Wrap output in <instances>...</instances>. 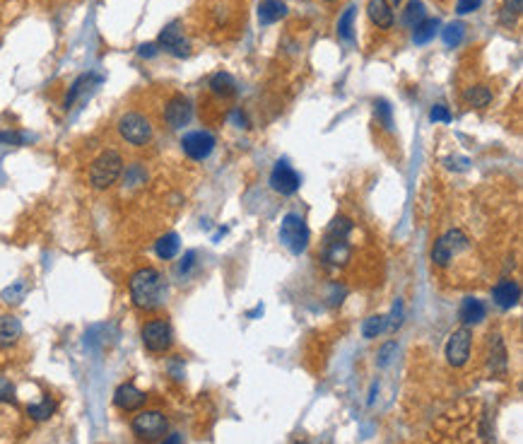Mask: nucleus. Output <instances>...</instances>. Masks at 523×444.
Here are the masks:
<instances>
[{
	"mask_svg": "<svg viewBox=\"0 0 523 444\" xmlns=\"http://www.w3.org/2000/svg\"><path fill=\"white\" fill-rule=\"evenodd\" d=\"M128 290H131V300L138 309H157L164 302V295H167V283H164L162 273L157 268H140L131 276V283H128Z\"/></svg>",
	"mask_w": 523,
	"mask_h": 444,
	"instance_id": "obj_1",
	"label": "nucleus"
},
{
	"mask_svg": "<svg viewBox=\"0 0 523 444\" xmlns=\"http://www.w3.org/2000/svg\"><path fill=\"white\" fill-rule=\"evenodd\" d=\"M123 172V157L116 153V150H107L92 162L90 167V184L94 189L104 191L109 186H114L119 181Z\"/></svg>",
	"mask_w": 523,
	"mask_h": 444,
	"instance_id": "obj_2",
	"label": "nucleus"
},
{
	"mask_svg": "<svg viewBox=\"0 0 523 444\" xmlns=\"http://www.w3.org/2000/svg\"><path fill=\"white\" fill-rule=\"evenodd\" d=\"M309 227L307 222H304L302 215L297 213H290L282 218V225H280V239L282 244H285L287 249L292 251V254H304L309 247Z\"/></svg>",
	"mask_w": 523,
	"mask_h": 444,
	"instance_id": "obj_3",
	"label": "nucleus"
},
{
	"mask_svg": "<svg viewBox=\"0 0 523 444\" xmlns=\"http://www.w3.org/2000/svg\"><path fill=\"white\" fill-rule=\"evenodd\" d=\"M119 133L126 143L135 145V148H143L152 138V124L138 111H128L119 119Z\"/></svg>",
	"mask_w": 523,
	"mask_h": 444,
	"instance_id": "obj_4",
	"label": "nucleus"
},
{
	"mask_svg": "<svg viewBox=\"0 0 523 444\" xmlns=\"http://www.w3.org/2000/svg\"><path fill=\"white\" fill-rule=\"evenodd\" d=\"M131 428H133L138 440L155 442V440H160L164 432H167L169 423H167V416H164L162 411H140L138 416L133 418Z\"/></svg>",
	"mask_w": 523,
	"mask_h": 444,
	"instance_id": "obj_5",
	"label": "nucleus"
},
{
	"mask_svg": "<svg viewBox=\"0 0 523 444\" xmlns=\"http://www.w3.org/2000/svg\"><path fill=\"white\" fill-rule=\"evenodd\" d=\"M468 249V237L461 230H451L444 237H439V242L432 249V261L437 266H449L461 251Z\"/></svg>",
	"mask_w": 523,
	"mask_h": 444,
	"instance_id": "obj_6",
	"label": "nucleus"
},
{
	"mask_svg": "<svg viewBox=\"0 0 523 444\" xmlns=\"http://www.w3.org/2000/svg\"><path fill=\"white\" fill-rule=\"evenodd\" d=\"M174 343V333L169 321L164 319H152L143 326V346L150 353H167Z\"/></svg>",
	"mask_w": 523,
	"mask_h": 444,
	"instance_id": "obj_7",
	"label": "nucleus"
},
{
	"mask_svg": "<svg viewBox=\"0 0 523 444\" xmlns=\"http://www.w3.org/2000/svg\"><path fill=\"white\" fill-rule=\"evenodd\" d=\"M470 346H473V336L470 331L463 326L451 333V338L446 341V360H449L451 367H463L470 358Z\"/></svg>",
	"mask_w": 523,
	"mask_h": 444,
	"instance_id": "obj_8",
	"label": "nucleus"
},
{
	"mask_svg": "<svg viewBox=\"0 0 523 444\" xmlns=\"http://www.w3.org/2000/svg\"><path fill=\"white\" fill-rule=\"evenodd\" d=\"M160 46L176 58H186L191 54V44H188V39L184 37V32H181L179 22H172V25H167L162 29Z\"/></svg>",
	"mask_w": 523,
	"mask_h": 444,
	"instance_id": "obj_9",
	"label": "nucleus"
},
{
	"mask_svg": "<svg viewBox=\"0 0 523 444\" xmlns=\"http://www.w3.org/2000/svg\"><path fill=\"white\" fill-rule=\"evenodd\" d=\"M181 148L184 153L191 157V160H205L215 148V138L210 136L208 131H193L186 133L184 140H181Z\"/></svg>",
	"mask_w": 523,
	"mask_h": 444,
	"instance_id": "obj_10",
	"label": "nucleus"
},
{
	"mask_svg": "<svg viewBox=\"0 0 523 444\" xmlns=\"http://www.w3.org/2000/svg\"><path fill=\"white\" fill-rule=\"evenodd\" d=\"M270 186L282 196H292L299 189V174L287 162H278L270 172Z\"/></svg>",
	"mask_w": 523,
	"mask_h": 444,
	"instance_id": "obj_11",
	"label": "nucleus"
},
{
	"mask_svg": "<svg viewBox=\"0 0 523 444\" xmlns=\"http://www.w3.org/2000/svg\"><path fill=\"white\" fill-rule=\"evenodd\" d=\"M193 116V107L191 102L184 95H176L167 102V109H164V119L172 128H184Z\"/></svg>",
	"mask_w": 523,
	"mask_h": 444,
	"instance_id": "obj_12",
	"label": "nucleus"
},
{
	"mask_svg": "<svg viewBox=\"0 0 523 444\" xmlns=\"http://www.w3.org/2000/svg\"><path fill=\"white\" fill-rule=\"evenodd\" d=\"M145 401H148V396H145L138 387H133V384H121L114 394V403L126 413H133V411H138V408H143Z\"/></svg>",
	"mask_w": 523,
	"mask_h": 444,
	"instance_id": "obj_13",
	"label": "nucleus"
},
{
	"mask_svg": "<svg viewBox=\"0 0 523 444\" xmlns=\"http://www.w3.org/2000/svg\"><path fill=\"white\" fill-rule=\"evenodd\" d=\"M492 300L499 309H511L519 305L521 300V285L516 280H502V283L495 285L492 290Z\"/></svg>",
	"mask_w": 523,
	"mask_h": 444,
	"instance_id": "obj_14",
	"label": "nucleus"
},
{
	"mask_svg": "<svg viewBox=\"0 0 523 444\" xmlns=\"http://www.w3.org/2000/svg\"><path fill=\"white\" fill-rule=\"evenodd\" d=\"M507 367H509L507 348H504V343H502V336L495 333V336H490V372L502 377V375H507Z\"/></svg>",
	"mask_w": 523,
	"mask_h": 444,
	"instance_id": "obj_15",
	"label": "nucleus"
},
{
	"mask_svg": "<svg viewBox=\"0 0 523 444\" xmlns=\"http://www.w3.org/2000/svg\"><path fill=\"white\" fill-rule=\"evenodd\" d=\"M22 338V324L13 314H0V348L15 346Z\"/></svg>",
	"mask_w": 523,
	"mask_h": 444,
	"instance_id": "obj_16",
	"label": "nucleus"
},
{
	"mask_svg": "<svg viewBox=\"0 0 523 444\" xmlns=\"http://www.w3.org/2000/svg\"><path fill=\"white\" fill-rule=\"evenodd\" d=\"M350 244L348 239H338V242H323V259L331 266H345L350 261Z\"/></svg>",
	"mask_w": 523,
	"mask_h": 444,
	"instance_id": "obj_17",
	"label": "nucleus"
},
{
	"mask_svg": "<svg viewBox=\"0 0 523 444\" xmlns=\"http://www.w3.org/2000/svg\"><path fill=\"white\" fill-rule=\"evenodd\" d=\"M458 317H461V321L466 326L480 324V321L487 317V307L478 300V297H466L461 309H458Z\"/></svg>",
	"mask_w": 523,
	"mask_h": 444,
	"instance_id": "obj_18",
	"label": "nucleus"
},
{
	"mask_svg": "<svg viewBox=\"0 0 523 444\" xmlns=\"http://www.w3.org/2000/svg\"><path fill=\"white\" fill-rule=\"evenodd\" d=\"M367 13H369L372 22L379 29H391L393 27V10H391L389 0H369Z\"/></svg>",
	"mask_w": 523,
	"mask_h": 444,
	"instance_id": "obj_19",
	"label": "nucleus"
},
{
	"mask_svg": "<svg viewBox=\"0 0 523 444\" xmlns=\"http://www.w3.org/2000/svg\"><path fill=\"white\" fill-rule=\"evenodd\" d=\"M285 15H287V8L280 0H266V3H261V8H258V20H261L263 25H273V22L282 20Z\"/></svg>",
	"mask_w": 523,
	"mask_h": 444,
	"instance_id": "obj_20",
	"label": "nucleus"
},
{
	"mask_svg": "<svg viewBox=\"0 0 523 444\" xmlns=\"http://www.w3.org/2000/svg\"><path fill=\"white\" fill-rule=\"evenodd\" d=\"M179 235H174V232H169V235H164V237H160L155 242V251H157V256L160 259H164V261H169V259H174L176 254H179Z\"/></svg>",
	"mask_w": 523,
	"mask_h": 444,
	"instance_id": "obj_21",
	"label": "nucleus"
},
{
	"mask_svg": "<svg viewBox=\"0 0 523 444\" xmlns=\"http://www.w3.org/2000/svg\"><path fill=\"white\" fill-rule=\"evenodd\" d=\"M210 87H213V92L220 97L237 95V83H234V78L229 73H215L213 80H210Z\"/></svg>",
	"mask_w": 523,
	"mask_h": 444,
	"instance_id": "obj_22",
	"label": "nucleus"
},
{
	"mask_svg": "<svg viewBox=\"0 0 523 444\" xmlns=\"http://www.w3.org/2000/svg\"><path fill=\"white\" fill-rule=\"evenodd\" d=\"M463 99H466L470 107L483 109V107H487V104L492 102V92L487 90L485 85H473V87H468V90H466V95H463Z\"/></svg>",
	"mask_w": 523,
	"mask_h": 444,
	"instance_id": "obj_23",
	"label": "nucleus"
},
{
	"mask_svg": "<svg viewBox=\"0 0 523 444\" xmlns=\"http://www.w3.org/2000/svg\"><path fill=\"white\" fill-rule=\"evenodd\" d=\"M350 232H352V222L348 218H336L331 222V227L326 230L323 242H338V239H348Z\"/></svg>",
	"mask_w": 523,
	"mask_h": 444,
	"instance_id": "obj_24",
	"label": "nucleus"
},
{
	"mask_svg": "<svg viewBox=\"0 0 523 444\" xmlns=\"http://www.w3.org/2000/svg\"><path fill=\"white\" fill-rule=\"evenodd\" d=\"M425 15H427V10H425V3L422 0H410L408 5H405V13H403V22L408 27H417L420 25L422 20H425Z\"/></svg>",
	"mask_w": 523,
	"mask_h": 444,
	"instance_id": "obj_25",
	"label": "nucleus"
},
{
	"mask_svg": "<svg viewBox=\"0 0 523 444\" xmlns=\"http://www.w3.org/2000/svg\"><path fill=\"white\" fill-rule=\"evenodd\" d=\"M56 413V401L54 399H44L41 403H32V406H27V416L32 420H49L51 416Z\"/></svg>",
	"mask_w": 523,
	"mask_h": 444,
	"instance_id": "obj_26",
	"label": "nucleus"
},
{
	"mask_svg": "<svg viewBox=\"0 0 523 444\" xmlns=\"http://www.w3.org/2000/svg\"><path fill=\"white\" fill-rule=\"evenodd\" d=\"M437 29H439V20H422L420 25L415 27V32H413V42L415 44H427L430 39H434Z\"/></svg>",
	"mask_w": 523,
	"mask_h": 444,
	"instance_id": "obj_27",
	"label": "nucleus"
},
{
	"mask_svg": "<svg viewBox=\"0 0 523 444\" xmlns=\"http://www.w3.org/2000/svg\"><path fill=\"white\" fill-rule=\"evenodd\" d=\"M389 326V321H386V317H381V314H376V317H369L367 321H364L362 326V336L364 338H376L384 333V329Z\"/></svg>",
	"mask_w": 523,
	"mask_h": 444,
	"instance_id": "obj_28",
	"label": "nucleus"
},
{
	"mask_svg": "<svg viewBox=\"0 0 523 444\" xmlns=\"http://www.w3.org/2000/svg\"><path fill=\"white\" fill-rule=\"evenodd\" d=\"M25 295H27V283L25 280H17V283L3 290V302H8V305H20Z\"/></svg>",
	"mask_w": 523,
	"mask_h": 444,
	"instance_id": "obj_29",
	"label": "nucleus"
},
{
	"mask_svg": "<svg viewBox=\"0 0 523 444\" xmlns=\"http://www.w3.org/2000/svg\"><path fill=\"white\" fill-rule=\"evenodd\" d=\"M463 34H466V25L463 22H451L449 27L444 29V44L446 46H458L463 42Z\"/></svg>",
	"mask_w": 523,
	"mask_h": 444,
	"instance_id": "obj_30",
	"label": "nucleus"
},
{
	"mask_svg": "<svg viewBox=\"0 0 523 444\" xmlns=\"http://www.w3.org/2000/svg\"><path fill=\"white\" fill-rule=\"evenodd\" d=\"M355 15H357V10L348 8L343 13V17L338 20V34L345 39V42H352V37H355V34H352V22H355Z\"/></svg>",
	"mask_w": 523,
	"mask_h": 444,
	"instance_id": "obj_31",
	"label": "nucleus"
},
{
	"mask_svg": "<svg viewBox=\"0 0 523 444\" xmlns=\"http://www.w3.org/2000/svg\"><path fill=\"white\" fill-rule=\"evenodd\" d=\"M90 83H92V75H82V78L75 80L73 87H70V92H68V97H66V109L73 107L75 99H78L82 95V90H85V85H90Z\"/></svg>",
	"mask_w": 523,
	"mask_h": 444,
	"instance_id": "obj_32",
	"label": "nucleus"
},
{
	"mask_svg": "<svg viewBox=\"0 0 523 444\" xmlns=\"http://www.w3.org/2000/svg\"><path fill=\"white\" fill-rule=\"evenodd\" d=\"M504 15H502V22L504 25H509V22H514L516 17L521 15L523 10V0H504Z\"/></svg>",
	"mask_w": 523,
	"mask_h": 444,
	"instance_id": "obj_33",
	"label": "nucleus"
},
{
	"mask_svg": "<svg viewBox=\"0 0 523 444\" xmlns=\"http://www.w3.org/2000/svg\"><path fill=\"white\" fill-rule=\"evenodd\" d=\"M376 107V116L381 119V124H384V128H391L393 126V119H391V107L384 102V99H379V102L374 104Z\"/></svg>",
	"mask_w": 523,
	"mask_h": 444,
	"instance_id": "obj_34",
	"label": "nucleus"
},
{
	"mask_svg": "<svg viewBox=\"0 0 523 444\" xmlns=\"http://www.w3.org/2000/svg\"><path fill=\"white\" fill-rule=\"evenodd\" d=\"M396 350H398V346L393 341L386 343V346L379 350V360H376V365H379V367H389L391 360H393L391 355H396Z\"/></svg>",
	"mask_w": 523,
	"mask_h": 444,
	"instance_id": "obj_35",
	"label": "nucleus"
},
{
	"mask_svg": "<svg viewBox=\"0 0 523 444\" xmlns=\"http://www.w3.org/2000/svg\"><path fill=\"white\" fill-rule=\"evenodd\" d=\"M0 401H15V387L8 377L0 375Z\"/></svg>",
	"mask_w": 523,
	"mask_h": 444,
	"instance_id": "obj_36",
	"label": "nucleus"
},
{
	"mask_svg": "<svg viewBox=\"0 0 523 444\" xmlns=\"http://www.w3.org/2000/svg\"><path fill=\"white\" fill-rule=\"evenodd\" d=\"M430 119L432 121H442V124H449L451 121V111L444 107V104H437L432 111H430Z\"/></svg>",
	"mask_w": 523,
	"mask_h": 444,
	"instance_id": "obj_37",
	"label": "nucleus"
},
{
	"mask_svg": "<svg viewBox=\"0 0 523 444\" xmlns=\"http://www.w3.org/2000/svg\"><path fill=\"white\" fill-rule=\"evenodd\" d=\"M480 3H483V0H458V3H456V13L458 15H468V13H473V10H478Z\"/></svg>",
	"mask_w": 523,
	"mask_h": 444,
	"instance_id": "obj_38",
	"label": "nucleus"
},
{
	"mask_svg": "<svg viewBox=\"0 0 523 444\" xmlns=\"http://www.w3.org/2000/svg\"><path fill=\"white\" fill-rule=\"evenodd\" d=\"M391 329H398V326L403 324V302H396V307H393V314H391Z\"/></svg>",
	"mask_w": 523,
	"mask_h": 444,
	"instance_id": "obj_39",
	"label": "nucleus"
},
{
	"mask_svg": "<svg viewBox=\"0 0 523 444\" xmlns=\"http://www.w3.org/2000/svg\"><path fill=\"white\" fill-rule=\"evenodd\" d=\"M0 143H5V145H22V136H20V133L3 131V133H0Z\"/></svg>",
	"mask_w": 523,
	"mask_h": 444,
	"instance_id": "obj_40",
	"label": "nucleus"
},
{
	"mask_svg": "<svg viewBox=\"0 0 523 444\" xmlns=\"http://www.w3.org/2000/svg\"><path fill=\"white\" fill-rule=\"evenodd\" d=\"M138 54L143 56V58H152V56L157 54V44H143L138 49Z\"/></svg>",
	"mask_w": 523,
	"mask_h": 444,
	"instance_id": "obj_41",
	"label": "nucleus"
},
{
	"mask_svg": "<svg viewBox=\"0 0 523 444\" xmlns=\"http://www.w3.org/2000/svg\"><path fill=\"white\" fill-rule=\"evenodd\" d=\"M193 259H196V254H193V251H188V254L184 256V261L179 264V273H186L188 268L193 266Z\"/></svg>",
	"mask_w": 523,
	"mask_h": 444,
	"instance_id": "obj_42",
	"label": "nucleus"
},
{
	"mask_svg": "<svg viewBox=\"0 0 523 444\" xmlns=\"http://www.w3.org/2000/svg\"><path fill=\"white\" fill-rule=\"evenodd\" d=\"M162 444H181V437L179 435H169V437H164Z\"/></svg>",
	"mask_w": 523,
	"mask_h": 444,
	"instance_id": "obj_43",
	"label": "nucleus"
},
{
	"mask_svg": "<svg viewBox=\"0 0 523 444\" xmlns=\"http://www.w3.org/2000/svg\"><path fill=\"white\" fill-rule=\"evenodd\" d=\"M393 3H401V0H393Z\"/></svg>",
	"mask_w": 523,
	"mask_h": 444,
	"instance_id": "obj_44",
	"label": "nucleus"
},
{
	"mask_svg": "<svg viewBox=\"0 0 523 444\" xmlns=\"http://www.w3.org/2000/svg\"><path fill=\"white\" fill-rule=\"evenodd\" d=\"M302 444H307V442H302Z\"/></svg>",
	"mask_w": 523,
	"mask_h": 444,
	"instance_id": "obj_45",
	"label": "nucleus"
}]
</instances>
